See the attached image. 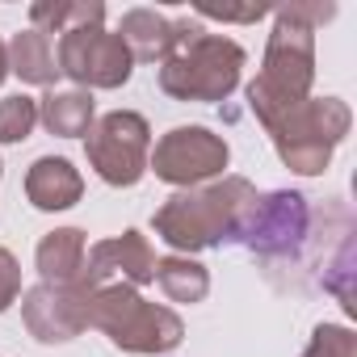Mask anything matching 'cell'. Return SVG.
<instances>
[{
    "instance_id": "1",
    "label": "cell",
    "mask_w": 357,
    "mask_h": 357,
    "mask_svg": "<svg viewBox=\"0 0 357 357\" xmlns=\"http://www.w3.org/2000/svg\"><path fill=\"white\" fill-rule=\"evenodd\" d=\"M336 17L332 0H290V5L273 9V30L261 55L257 80H248L244 97L265 135L298 105L311 97L315 84V30Z\"/></svg>"
},
{
    "instance_id": "2",
    "label": "cell",
    "mask_w": 357,
    "mask_h": 357,
    "mask_svg": "<svg viewBox=\"0 0 357 357\" xmlns=\"http://www.w3.org/2000/svg\"><path fill=\"white\" fill-rule=\"evenodd\" d=\"M252 202H257V185L248 176L227 172L219 181H206V185H194V190H176L164 206H155L151 231L176 257L223 248V244H236L240 223H244Z\"/></svg>"
},
{
    "instance_id": "3",
    "label": "cell",
    "mask_w": 357,
    "mask_h": 357,
    "mask_svg": "<svg viewBox=\"0 0 357 357\" xmlns=\"http://www.w3.org/2000/svg\"><path fill=\"white\" fill-rule=\"evenodd\" d=\"M248 51L227 38V34H211L202 22L181 17L176 22V38L172 51L155 63L160 68V93L172 101H206L219 105L240 89Z\"/></svg>"
},
{
    "instance_id": "4",
    "label": "cell",
    "mask_w": 357,
    "mask_h": 357,
    "mask_svg": "<svg viewBox=\"0 0 357 357\" xmlns=\"http://www.w3.org/2000/svg\"><path fill=\"white\" fill-rule=\"evenodd\" d=\"M89 328L105 332L114 349L139 353V357H164L172 349H181V340H185V319L172 307L147 303L135 286H122V282L93 290Z\"/></svg>"
},
{
    "instance_id": "5",
    "label": "cell",
    "mask_w": 357,
    "mask_h": 357,
    "mask_svg": "<svg viewBox=\"0 0 357 357\" xmlns=\"http://www.w3.org/2000/svg\"><path fill=\"white\" fill-rule=\"evenodd\" d=\"M349 126H353V109L340 97H307L269 130V139L290 172L319 176L332 164V151L344 143Z\"/></svg>"
},
{
    "instance_id": "6",
    "label": "cell",
    "mask_w": 357,
    "mask_h": 357,
    "mask_svg": "<svg viewBox=\"0 0 357 357\" xmlns=\"http://www.w3.org/2000/svg\"><path fill=\"white\" fill-rule=\"evenodd\" d=\"M84 155L89 168L114 190H130L147 176V155H151V126L135 109H109L101 114L89 135H84Z\"/></svg>"
},
{
    "instance_id": "7",
    "label": "cell",
    "mask_w": 357,
    "mask_h": 357,
    "mask_svg": "<svg viewBox=\"0 0 357 357\" xmlns=\"http://www.w3.org/2000/svg\"><path fill=\"white\" fill-rule=\"evenodd\" d=\"M311 236V206L298 190H265L248 206L236 244L261 261H294Z\"/></svg>"
},
{
    "instance_id": "8",
    "label": "cell",
    "mask_w": 357,
    "mask_h": 357,
    "mask_svg": "<svg viewBox=\"0 0 357 357\" xmlns=\"http://www.w3.org/2000/svg\"><path fill=\"white\" fill-rule=\"evenodd\" d=\"M227 164H231V147L211 126H172L168 135L155 139L147 155V172H155L172 190L219 181V176H227Z\"/></svg>"
},
{
    "instance_id": "9",
    "label": "cell",
    "mask_w": 357,
    "mask_h": 357,
    "mask_svg": "<svg viewBox=\"0 0 357 357\" xmlns=\"http://www.w3.org/2000/svg\"><path fill=\"white\" fill-rule=\"evenodd\" d=\"M55 63H59V76H68L84 93L122 89L135 76V59H130L126 43L118 34H109L105 26H80V30L59 34Z\"/></svg>"
},
{
    "instance_id": "10",
    "label": "cell",
    "mask_w": 357,
    "mask_h": 357,
    "mask_svg": "<svg viewBox=\"0 0 357 357\" xmlns=\"http://www.w3.org/2000/svg\"><path fill=\"white\" fill-rule=\"evenodd\" d=\"M89 298L93 286L76 282V286H30L22 290V324L38 344H68L80 332H89Z\"/></svg>"
},
{
    "instance_id": "11",
    "label": "cell",
    "mask_w": 357,
    "mask_h": 357,
    "mask_svg": "<svg viewBox=\"0 0 357 357\" xmlns=\"http://www.w3.org/2000/svg\"><path fill=\"white\" fill-rule=\"evenodd\" d=\"M84 286H109V282H122V286H151L155 282V248L151 240L139 231V227H126L122 236H109V240H97L84 257Z\"/></svg>"
},
{
    "instance_id": "12",
    "label": "cell",
    "mask_w": 357,
    "mask_h": 357,
    "mask_svg": "<svg viewBox=\"0 0 357 357\" xmlns=\"http://www.w3.org/2000/svg\"><path fill=\"white\" fill-rule=\"evenodd\" d=\"M26 198L43 215L72 211L84 198V176H80V168L68 155H38L26 168Z\"/></svg>"
},
{
    "instance_id": "13",
    "label": "cell",
    "mask_w": 357,
    "mask_h": 357,
    "mask_svg": "<svg viewBox=\"0 0 357 357\" xmlns=\"http://www.w3.org/2000/svg\"><path fill=\"white\" fill-rule=\"evenodd\" d=\"M84 257H89V236L80 227H55L38 240L34 269L47 286H76L84 278Z\"/></svg>"
},
{
    "instance_id": "14",
    "label": "cell",
    "mask_w": 357,
    "mask_h": 357,
    "mask_svg": "<svg viewBox=\"0 0 357 357\" xmlns=\"http://www.w3.org/2000/svg\"><path fill=\"white\" fill-rule=\"evenodd\" d=\"M114 34L126 43V51H130L135 63H160L172 51L176 22L164 17V13H155V9H126L122 13V26Z\"/></svg>"
},
{
    "instance_id": "15",
    "label": "cell",
    "mask_w": 357,
    "mask_h": 357,
    "mask_svg": "<svg viewBox=\"0 0 357 357\" xmlns=\"http://www.w3.org/2000/svg\"><path fill=\"white\" fill-rule=\"evenodd\" d=\"M38 122L59 139H84L89 126L97 122V101L84 89H51L47 97H38Z\"/></svg>"
},
{
    "instance_id": "16",
    "label": "cell",
    "mask_w": 357,
    "mask_h": 357,
    "mask_svg": "<svg viewBox=\"0 0 357 357\" xmlns=\"http://www.w3.org/2000/svg\"><path fill=\"white\" fill-rule=\"evenodd\" d=\"M5 47H9V76H17L22 84L51 89V84L59 80L55 47H51L47 34H38V30H17Z\"/></svg>"
},
{
    "instance_id": "17",
    "label": "cell",
    "mask_w": 357,
    "mask_h": 357,
    "mask_svg": "<svg viewBox=\"0 0 357 357\" xmlns=\"http://www.w3.org/2000/svg\"><path fill=\"white\" fill-rule=\"evenodd\" d=\"M155 286L164 290L168 303H202L211 294V269L198 261V257H160L155 261Z\"/></svg>"
},
{
    "instance_id": "18",
    "label": "cell",
    "mask_w": 357,
    "mask_h": 357,
    "mask_svg": "<svg viewBox=\"0 0 357 357\" xmlns=\"http://www.w3.org/2000/svg\"><path fill=\"white\" fill-rule=\"evenodd\" d=\"M80 26H105L101 0H38V5H30V30L47 38L80 30Z\"/></svg>"
},
{
    "instance_id": "19",
    "label": "cell",
    "mask_w": 357,
    "mask_h": 357,
    "mask_svg": "<svg viewBox=\"0 0 357 357\" xmlns=\"http://www.w3.org/2000/svg\"><path fill=\"white\" fill-rule=\"evenodd\" d=\"M38 126V101L26 93H9L0 97V147H13L26 143Z\"/></svg>"
},
{
    "instance_id": "20",
    "label": "cell",
    "mask_w": 357,
    "mask_h": 357,
    "mask_svg": "<svg viewBox=\"0 0 357 357\" xmlns=\"http://www.w3.org/2000/svg\"><path fill=\"white\" fill-rule=\"evenodd\" d=\"M298 357H357V336L344 324H315V332Z\"/></svg>"
},
{
    "instance_id": "21",
    "label": "cell",
    "mask_w": 357,
    "mask_h": 357,
    "mask_svg": "<svg viewBox=\"0 0 357 357\" xmlns=\"http://www.w3.org/2000/svg\"><path fill=\"white\" fill-rule=\"evenodd\" d=\"M17 298H22V261L9 248H0V315L17 307Z\"/></svg>"
},
{
    "instance_id": "22",
    "label": "cell",
    "mask_w": 357,
    "mask_h": 357,
    "mask_svg": "<svg viewBox=\"0 0 357 357\" xmlns=\"http://www.w3.org/2000/svg\"><path fill=\"white\" fill-rule=\"evenodd\" d=\"M198 17H215V22H240V26H252L261 22L265 13H273L269 5H248V9H227V5H194Z\"/></svg>"
},
{
    "instance_id": "23",
    "label": "cell",
    "mask_w": 357,
    "mask_h": 357,
    "mask_svg": "<svg viewBox=\"0 0 357 357\" xmlns=\"http://www.w3.org/2000/svg\"><path fill=\"white\" fill-rule=\"evenodd\" d=\"M9 80V47H5V38H0V84Z\"/></svg>"
},
{
    "instance_id": "24",
    "label": "cell",
    "mask_w": 357,
    "mask_h": 357,
    "mask_svg": "<svg viewBox=\"0 0 357 357\" xmlns=\"http://www.w3.org/2000/svg\"><path fill=\"white\" fill-rule=\"evenodd\" d=\"M0 176H5V160H0Z\"/></svg>"
}]
</instances>
